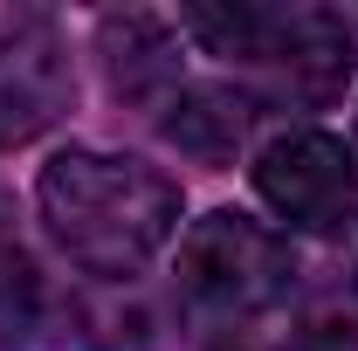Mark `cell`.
Listing matches in <instances>:
<instances>
[{"instance_id":"obj_4","label":"cell","mask_w":358,"mask_h":351,"mask_svg":"<svg viewBox=\"0 0 358 351\" xmlns=\"http://www.w3.org/2000/svg\"><path fill=\"white\" fill-rule=\"evenodd\" d=\"M69 103H76L69 42L42 14L0 28V152H14V145L42 138L48 124H62Z\"/></svg>"},{"instance_id":"obj_9","label":"cell","mask_w":358,"mask_h":351,"mask_svg":"<svg viewBox=\"0 0 358 351\" xmlns=\"http://www.w3.org/2000/svg\"><path fill=\"white\" fill-rule=\"evenodd\" d=\"M14 255H21V234H14V200L0 193V268L14 262Z\"/></svg>"},{"instance_id":"obj_1","label":"cell","mask_w":358,"mask_h":351,"mask_svg":"<svg viewBox=\"0 0 358 351\" xmlns=\"http://www.w3.org/2000/svg\"><path fill=\"white\" fill-rule=\"evenodd\" d=\"M35 200L55 248L90 275H138L179 234V186L131 152H55Z\"/></svg>"},{"instance_id":"obj_2","label":"cell","mask_w":358,"mask_h":351,"mask_svg":"<svg viewBox=\"0 0 358 351\" xmlns=\"http://www.w3.org/2000/svg\"><path fill=\"white\" fill-rule=\"evenodd\" d=\"M289 282H296L289 241L234 207L193 220V234L179 241V296L214 324H248L275 310L289 296Z\"/></svg>"},{"instance_id":"obj_3","label":"cell","mask_w":358,"mask_h":351,"mask_svg":"<svg viewBox=\"0 0 358 351\" xmlns=\"http://www.w3.org/2000/svg\"><path fill=\"white\" fill-rule=\"evenodd\" d=\"M255 193H262L275 220L303 227V234H352L358 227V159L345 138L331 131H275L255 152Z\"/></svg>"},{"instance_id":"obj_6","label":"cell","mask_w":358,"mask_h":351,"mask_svg":"<svg viewBox=\"0 0 358 351\" xmlns=\"http://www.w3.org/2000/svg\"><path fill=\"white\" fill-rule=\"evenodd\" d=\"M96 48H103V69H110V89L131 96V103H152L179 83V35L159 21V14H103L96 21Z\"/></svg>"},{"instance_id":"obj_10","label":"cell","mask_w":358,"mask_h":351,"mask_svg":"<svg viewBox=\"0 0 358 351\" xmlns=\"http://www.w3.org/2000/svg\"><path fill=\"white\" fill-rule=\"evenodd\" d=\"M221 351H303V345H268V338H248V331H234Z\"/></svg>"},{"instance_id":"obj_8","label":"cell","mask_w":358,"mask_h":351,"mask_svg":"<svg viewBox=\"0 0 358 351\" xmlns=\"http://www.w3.org/2000/svg\"><path fill=\"white\" fill-rule=\"evenodd\" d=\"M55 317H62V303H55L48 275L28 255H14L0 268V351H35L55 331Z\"/></svg>"},{"instance_id":"obj_7","label":"cell","mask_w":358,"mask_h":351,"mask_svg":"<svg viewBox=\"0 0 358 351\" xmlns=\"http://www.w3.org/2000/svg\"><path fill=\"white\" fill-rule=\"evenodd\" d=\"M166 138L179 152L221 166V159H234V145L248 138V96H234V89H179L173 117H166Z\"/></svg>"},{"instance_id":"obj_5","label":"cell","mask_w":358,"mask_h":351,"mask_svg":"<svg viewBox=\"0 0 358 351\" xmlns=\"http://www.w3.org/2000/svg\"><path fill=\"white\" fill-rule=\"evenodd\" d=\"M255 69H262L268 89L289 96V103H331L338 89L352 83V69H358V48H352L345 14H331V7H275Z\"/></svg>"}]
</instances>
